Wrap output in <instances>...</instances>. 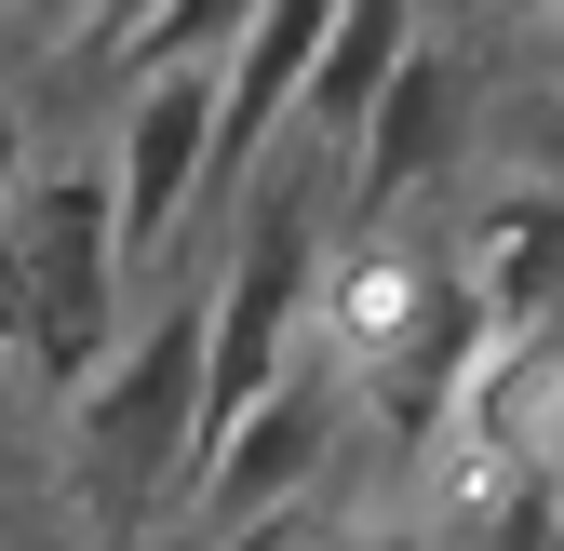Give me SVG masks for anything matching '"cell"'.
Segmentation results:
<instances>
[{"label":"cell","instance_id":"1","mask_svg":"<svg viewBox=\"0 0 564 551\" xmlns=\"http://www.w3.org/2000/svg\"><path fill=\"white\" fill-rule=\"evenodd\" d=\"M202 457H216V310L162 296V323L67 403V485L108 511V538H134L202 498Z\"/></svg>","mask_w":564,"mask_h":551},{"label":"cell","instance_id":"2","mask_svg":"<svg viewBox=\"0 0 564 551\" xmlns=\"http://www.w3.org/2000/svg\"><path fill=\"white\" fill-rule=\"evenodd\" d=\"M134 283V229H121V175L108 149H67L14 188V350L54 403H82L108 377V323Z\"/></svg>","mask_w":564,"mask_h":551},{"label":"cell","instance_id":"3","mask_svg":"<svg viewBox=\"0 0 564 551\" xmlns=\"http://www.w3.org/2000/svg\"><path fill=\"white\" fill-rule=\"evenodd\" d=\"M216 134H229V67H216V54H188V67H134L121 134H108L134 269H162V256H175V229H188V202L216 188Z\"/></svg>","mask_w":564,"mask_h":551},{"label":"cell","instance_id":"4","mask_svg":"<svg viewBox=\"0 0 564 551\" xmlns=\"http://www.w3.org/2000/svg\"><path fill=\"white\" fill-rule=\"evenodd\" d=\"M349 418H364V377H349L336 350H310V364L216 444V471H202V525H216V538H256L269 511H310V485H323V457L349 444Z\"/></svg>","mask_w":564,"mask_h":551},{"label":"cell","instance_id":"5","mask_svg":"<svg viewBox=\"0 0 564 551\" xmlns=\"http://www.w3.org/2000/svg\"><path fill=\"white\" fill-rule=\"evenodd\" d=\"M470 108H484V82H470V41H457V14H444L431 41L390 67V95L364 108V134L336 149V162H349V202H336V216H403L431 175H457V162H470Z\"/></svg>","mask_w":564,"mask_h":551},{"label":"cell","instance_id":"6","mask_svg":"<svg viewBox=\"0 0 564 551\" xmlns=\"http://www.w3.org/2000/svg\"><path fill=\"white\" fill-rule=\"evenodd\" d=\"M216 551H364V525H310V511H269L256 538H216Z\"/></svg>","mask_w":564,"mask_h":551},{"label":"cell","instance_id":"7","mask_svg":"<svg viewBox=\"0 0 564 551\" xmlns=\"http://www.w3.org/2000/svg\"><path fill=\"white\" fill-rule=\"evenodd\" d=\"M444 14H484V0H444Z\"/></svg>","mask_w":564,"mask_h":551},{"label":"cell","instance_id":"8","mask_svg":"<svg viewBox=\"0 0 564 551\" xmlns=\"http://www.w3.org/2000/svg\"><path fill=\"white\" fill-rule=\"evenodd\" d=\"M551 14H564V0H551Z\"/></svg>","mask_w":564,"mask_h":551}]
</instances>
